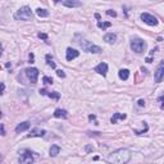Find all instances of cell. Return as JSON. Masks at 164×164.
<instances>
[{
	"mask_svg": "<svg viewBox=\"0 0 164 164\" xmlns=\"http://www.w3.org/2000/svg\"><path fill=\"white\" fill-rule=\"evenodd\" d=\"M95 72H97V73H99V75H101V76H105L106 72H108V64H106V63H100V64H97L96 67H95Z\"/></svg>",
	"mask_w": 164,
	"mask_h": 164,
	"instance_id": "obj_10",
	"label": "cell"
},
{
	"mask_svg": "<svg viewBox=\"0 0 164 164\" xmlns=\"http://www.w3.org/2000/svg\"><path fill=\"white\" fill-rule=\"evenodd\" d=\"M154 78H155V82L164 81V62H162V63L158 65L157 71L154 73Z\"/></svg>",
	"mask_w": 164,
	"mask_h": 164,
	"instance_id": "obj_7",
	"label": "cell"
},
{
	"mask_svg": "<svg viewBox=\"0 0 164 164\" xmlns=\"http://www.w3.org/2000/svg\"><path fill=\"white\" fill-rule=\"evenodd\" d=\"M67 110H64V109H56L55 112H54V117L56 118H67Z\"/></svg>",
	"mask_w": 164,
	"mask_h": 164,
	"instance_id": "obj_16",
	"label": "cell"
},
{
	"mask_svg": "<svg viewBox=\"0 0 164 164\" xmlns=\"http://www.w3.org/2000/svg\"><path fill=\"white\" fill-rule=\"evenodd\" d=\"M131 49L137 53V54H141V53H144L146 50V42L144 41L142 39H132V41H131Z\"/></svg>",
	"mask_w": 164,
	"mask_h": 164,
	"instance_id": "obj_3",
	"label": "cell"
},
{
	"mask_svg": "<svg viewBox=\"0 0 164 164\" xmlns=\"http://www.w3.org/2000/svg\"><path fill=\"white\" fill-rule=\"evenodd\" d=\"M1 135L4 136V135H5V128H4V126L1 124Z\"/></svg>",
	"mask_w": 164,
	"mask_h": 164,
	"instance_id": "obj_28",
	"label": "cell"
},
{
	"mask_svg": "<svg viewBox=\"0 0 164 164\" xmlns=\"http://www.w3.org/2000/svg\"><path fill=\"white\" fill-rule=\"evenodd\" d=\"M32 17H34L32 15V10L28 7H22L14 14V18L17 20H32Z\"/></svg>",
	"mask_w": 164,
	"mask_h": 164,
	"instance_id": "obj_2",
	"label": "cell"
},
{
	"mask_svg": "<svg viewBox=\"0 0 164 164\" xmlns=\"http://www.w3.org/2000/svg\"><path fill=\"white\" fill-rule=\"evenodd\" d=\"M45 133H46V131H45V130L36 128V130L31 131V133L28 135V137H42V136H45Z\"/></svg>",
	"mask_w": 164,
	"mask_h": 164,
	"instance_id": "obj_11",
	"label": "cell"
},
{
	"mask_svg": "<svg viewBox=\"0 0 164 164\" xmlns=\"http://www.w3.org/2000/svg\"><path fill=\"white\" fill-rule=\"evenodd\" d=\"M141 19L146 24H149V26H157V24H158V19L155 18L154 15L149 14V13H142L141 14Z\"/></svg>",
	"mask_w": 164,
	"mask_h": 164,
	"instance_id": "obj_8",
	"label": "cell"
},
{
	"mask_svg": "<svg viewBox=\"0 0 164 164\" xmlns=\"http://www.w3.org/2000/svg\"><path fill=\"white\" fill-rule=\"evenodd\" d=\"M95 18L96 19H100V14H95Z\"/></svg>",
	"mask_w": 164,
	"mask_h": 164,
	"instance_id": "obj_30",
	"label": "cell"
},
{
	"mask_svg": "<svg viewBox=\"0 0 164 164\" xmlns=\"http://www.w3.org/2000/svg\"><path fill=\"white\" fill-rule=\"evenodd\" d=\"M46 60H48V65H50V67L53 68V69H55L56 68V65H55V63L54 62H53V59H51V56L50 55H46Z\"/></svg>",
	"mask_w": 164,
	"mask_h": 164,
	"instance_id": "obj_22",
	"label": "cell"
},
{
	"mask_svg": "<svg viewBox=\"0 0 164 164\" xmlns=\"http://www.w3.org/2000/svg\"><path fill=\"white\" fill-rule=\"evenodd\" d=\"M62 4H63L64 7H68V8H77V7L82 5L81 1H69V0H67V1H62Z\"/></svg>",
	"mask_w": 164,
	"mask_h": 164,
	"instance_id": "obj_14",
	"label": "cell"
},
{
	"mask_svg": "<svg viewBox=\"0 0 164 164\" xmlns=\"http://www.w3.org/2000/svg\"><path fill=\"white\" fill-rule=\"evenodd\" d=\"M36 14H37L39 17H41V18H45V17H48V15H49V12L46 9H42V8H37V9H36Z\"/></svg>",
	"mask_w": 164,
	"mask_h": 164,
	"instance_id": "obj_18",
	"label": "cell"
},
{
	"mask_svg": "<svg viewBox=\"0 0 164 164\" xmlns=\"http://www.w3.org/2000/svg\"><path fill=\"white\" fill-rule=\"evenodd\" d=\"M131 159V151L128 149H118L108 157L109 164H127Z\"/></svg>",
	"mask_w": 164,
	"mask_h": 164,
	"instance_id": "obj_1",
	"label": "cell"
},
{
	"mask_svg": "<svg viewBox=\"0 0 164 164\" xmlns=\"http://www.w3.org/2000/svg\"><path fill=\"white\" fill-rule=\"evenodd\" d=\"M81 46H82V49H83L85 51H87V53H94V54H99V53H101L100 46H97V45H94L91 42H89L87 40L82 41Z\"/></svg>",
	"mask_w": 164,
	"mask_h": 164,
	"instance_id": "obj_4",
	"label": "cell"
},
{
	"mask_svg": "<svg viewBox=\"0 0 164 164\" xmlns=\"http://www.w3.org/2000/svg\"><path fill=\"white\" fill-rule=\"evenodd\" d=\"M110 26H112V23H110V22H97V27L102 28V30H105V28H109Z\"/></svg>",
	"mask_w": 164,
	"mask_h": 164,
	"instance_id": "obj_20",
	"label": "cell"
},
{
	"mask_svg": "<svg viewBox=\"0 0 164 164\" xmlns=\"http://www.w3.org/2000/svg\"><path fill=\"white\" fill-rule=\"evenodd\" d=\"M26 76L32 83H36V82H37V77H39V71L36 68H27Z\"/></svg>",
	"mask_w": 164,
	"mask_h": 164,
	"instance_id": "obj_6",
	"label": "cell"
},
{
	"mask_svg": "<svg viewBox=\"0 0 164 164\" xmlns=\"http://www.w3.org/2000/svg\"><path fill=\"white\" fill-rule=\"evenodd\" d=\"M106 14L110 15V17H116V15H117V13L114 10H106Z\"/></svg>",
	"mask_w": 164,
	"mask_h": 164,
	"instance_id": "obj_25",
	"label": "cell"
},
{
	"mask_svg": "<svg viewBox=\"0 0 164 164\" xmlns=\"http://www.w3.org/2000/svg\"><path fill=\"white\" fill-rule=\"evenodd\" d=\"M46 95L49 97H51V99H54V100H59L60 99V94L59 92H46Z\"/></svg>",
	"mask_w": 164,
	"mask_h": 164,
	"instance_id": "obj_21",
	"label": "cell"
},
{
	"mask_svg": "<svg viewBox=\"0 0 164 164\" xmlns=\"http://www.w3.org/2000/svg\"><path fill=\"white\" fill-rule=\"evenodd\" d=\"M42 81H44L45 85H51L53 83V78H51V77H48V76H45L42 78Z\"/></svg>",
	"mask_w": 164,
	"mask_h": 164,
	"instance_id": "obj_23",
	"label": "cell"
},
{
	"mask_svg": "<svg viewBox=\"0 0 164 164\" xmlns=\"http://www.w3.org/2000/svg\"><path fill=\"white\" fill-rule=\"evenodd\" d=\"M118 75H119V78L121 80H124L126 81V80H128V77H130V71H128V69H121Z\"/></svg>",
	"mask_w": 164,
	"mask_h": 164,
	"instance_id": "obj_17",
	"label": "cell"
},
{
	"mask_svg": "<svg viewBox=\"0 0 164 164\" xmlns=\"http://www.w3.org/2000/svg\"><path fill=\"white\" fill-rule=\"evenodd\" d=\"M4 90H5V85H4L3 82H1V94L4 92Z\"/></svg>",
	"mask_w": 164,
	"mask_h": 164,
	"instance_id": "obj_29",
	"label": "cell"
},
{
	"mask_svg": "<svg viewBox=\"0 0 164 164\" xmlns=\"http://www.w3.org/2000/svg\"><path fill=\"white\" fill-rule=\"evenodd\" d=\"M116 40H117V36L114 34H106L104 36V41H106L108 44H114V42H116Z\"/></svg>",
	"mask_w": 164,
	"mask_h": 164,
	"instance_id": "obj_15",
	"label": "cell"
},
{
	"mask_svg": "<svg viewBox=\"0 0 164 164\" xmlns=\"http://www.w3.org/2000/svg\"><path fill=\"white\" fill-rule=\"evenodd\" d=\"M126 118H127L126 114H122V113H114V114H113V117L110 118V122H112L113 124H114V123H117L119 119H126Z\"/></svg>",
	"mask_w": 164,
	"mask_h": 164,
	"instance_id": "obj_13",
	"label": "cell"
},
{
	"mask_svg": "<svg viewBox=\"0 0 164 164\" xmlns=\"http://www.w3.org/2000/svg\"><path fill=\"white\" fill-rule=\"evenodd\" d=\"M56 75H58V77H60V78H64L65 77V73L62 71V69H58V71H56Z\"/></svg>",
	"mask_w": 164,
	"mask_h": 164,
	"instance_id": "obj_24",
	"label": "cell"
},
{
	"mask_svg": "<svg viewBox=\"0 0 164 164\" xmlns=\"http://www.w3.org/2000/svg\"><path fill=\"white\" fill-rule=\"evenodd\" d=\"M39 37L42 40H48V35L46 34H39Z\"/></svg>",
	"mask_w": 164,
	"mask_h": 164,
	"instance_id": "obj_26",
	"label": "cell"
},
{
	"mask_svg": "<svg viewBox=\"0 0 164 164\" xmlns=\"http://www.w3.org/2000/svg\"><path fill=\"white\" fill-rule=\"evenodd\" d=\"M30 122H23L20 123V124H18L17 127H15V132L19 133V132H24V131H27L28 128H30Z\"/></svg>",
	"mask_w": 164,
	"mask_h": 164,
	"instance_id": "obj_12",
	"label": "cell"
},
{
	"mask_svg": "<svg viewBox=\"0 0 164 164\" xmlns=\"http://www.w3.org/2000/svg\"><path fill=\"white\" fill-rule=\"evenodd\" d=\"M138 105L144 106V105H145V101H144V100H138Z\"/></svg>",
	"mask_w": 164,
	"mask_h": 164,
	"instance_id": "obj_27",
	"label": "cell"
},
{
	"mask_svg": "<svg viewBox=\"0 0 164 164\" xmlns=\"http://www.w3.org/2000/svg\"><path fill=\"white\" fill-rule=\"evenodd\" d=\"M78 55H80V51H77L76 49L68 48L67 49V55H65V58H67V60H73V59H76Z\"/></svg>",
	"mask_w": 164,
	"mask_h": 164,
	"instance_id": "obj_9",
	"label": "cell"
},
{
	"mask_svg": "<svg viewBox=\"0 0 164 164\" xmlns=\"http://www.w3.org/2000/svg\"><path fill=\"white\" fill-rule=\"evenodd\" d=\"M146 62L147 63H151V58H146Z\"/></svg>",
	"mask_w": 164,
	"mask_h": 164,
	"instance_id": "obj_31",
	"label": "cell"
},
{
	"mask_svg": "<svg viewBox=\"0 0 164 164\" xmlns=\"http://www.w3.org/2000/svg\"><path fill=\"white\" fill-rule=\"evenodd\" d=\"M59 151H60V147L58 145H53L50 147V157H56L59 154Z\"/></svg>",
	"mask_w": 164,
	"mask_h": 164,
	"instance_id": "obj_19",
	"label": "cell"
},
{
	"mask_svg": "<svg viewBox=\"0 0 164 164\" xmlns=\"http://www.w3.org/2000/svg\"><path fill=\"white\" fill-rule=\"evenodd\" d=\"M34 162V157H32V153L30 150L24 149L19 151V163L20 164H31Z\"/></svg>",
	"mask_w": 164,
	"mask_h": 164,
	"instance_id": "obj_5",
	"label": "cell"
}]
</instances>
